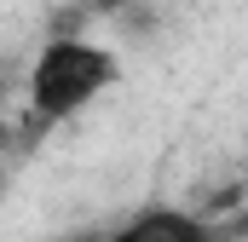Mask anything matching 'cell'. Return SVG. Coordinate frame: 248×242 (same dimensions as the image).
Returning a JSON list of instances; mask_svg holds the SVG:
<instances>
[{"instance_id":"1","label":"cell","mask_w":248,"mask_h":242,"mask_svg":"<svg viewBox=\"0 0 248 242\" xmlns=\"http://www.w3.org/2000/svg\"><path fill=\"white\" fill-rule=\"evenodd\" d=\"M116 75H122V63L110 46L81 41V35H58L29 63V116L41 127H58L75 110H87L93 98H104L116 87Z\"/></svg>"},{"instance_id":"2","label":"cell","mask_w":248,"mask_h":242,"mask_svg":"<svg viewBox=\"0 0 248 242\" xmlns=\"http://www.w3.org/2000/svg\"><path fill=\"white\" fill-rule=\"evenodd\" d=\"M98 242H225V231L208 225L202 213H185V208H144Z\"/></svg>"},{"instance_id":"3","label":"cell","mask_w":248,"mask_h":242,"mask_svg":"<svg viewBox=\"0 0 248 242\" xmlns=\"http://www.w3.org/2000/svg\"><path fill=\"white\" fill-rule=\"evenodd\" d=\"M69 242H98V237H69Z\"/></svg>"},{"instance_id":"4","label":"cell","mask_w":248,"mask_h":242,"mask_svg":"<svg viewBox=\"0 0 248 242\" xmlns=\"http://www.w3.org/2000/svg\"><path fill=\"white\" fill-rule=\"evenodd\" d=\"M110 6H116V0H110Z\"/></svg>"}]
</instances>
